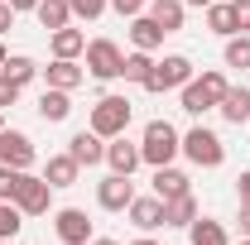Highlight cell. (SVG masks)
<instances>
[{
	"instance_id": "obj_1",
	"label": "cell",
	"mask_w": 250,
	"mask_h": 245,
	"mask_svg": "<svg viewBox=\"0 0 250 245\" xmlns=\"http://www.w3.org/2000/svg\"><path fill=\"white\" fill-rule=\"evenodd\" d=\"M140 154H145L149 168H164V163H173V159L183 154V135L168 121H149L145 125V140H140Z\"/></svg>"
},
{
	"instance_id": "obj_2",
	"label": "cell",
	"mask_w": 250,
	"mask_h": 245,
	"mask_svg": "<svg viewBox=\"0 0 250 245\" xmlns=\"http://www.w3.org/2000/svg\"><path fill=\"white\" fill-rule=\"evenodd\" d=\"M226 72H217V67H207L202 77H192L183 87V111L188 116H207V111H217V101L226 96Z\"/></svg>"
},
{
	"instance_id": "obj_3",
	"label": "cell",
	"mask_w": 250,
	"mask_h": 245,
	"mask_svg": "<svg viewBox=\"0 0 250 245\" xmlns=\"http://www.w3.org/2000/svg\"><path fill=\"white\" fill-rule=\"evenodd\" d=\"M130 116H135V106H130V96H101L92 106V130L101 135V140H116V135H125L130 130Z\"/></svg>"
},
{
	"instance_id": "obj_4",
	"label": "cell",
	"mask_w": 250,
	"mask_h": 245,
	"mask_svg": "<svg viewBox=\"0 0 250 245\" xmlns=\"http://www.w3.org/2000/svg\"><path fill=\"white\" fill-rule=\"evenodd\" d=\"M183 154L197 163V168H221V159H226V144H221L217 130H207V125H192L183 135Z\"/></svg>"
},
{
	"instance_id": "obj_5",
	"label": "cell",
	"mask_w": 250,
	"mask_h": 245,
	"mask_svg": "<svg viewBox=\"0 0 250 245\" xmlns=\"http://www.w3.org/2000/svg\"><path fill=\"white\" fill-rule=\"evenodd\" d=\"M188 82H192V62L183 58V53H168L164 62H154V72L145 77V92H183Z\"/></svg>"
},
{
	"instance_id": "obj_6",
	"label": "cell",
	"mask_w": 250,
	"mask_h": 245,
	"mask_svg": "<svg viewBox=\"0 0 250 245\" xmlns=\"http://www.w3.org/2000/svg\"><path fill=\"white\" fill-rule=\"evenodd\" d=\"M82 58H87V72H92L96 82H111V77H121L125 53H121V43H116V39H92Z\"/></svg>"
},
{
	"instance_id": "obj_7",
	"label": "cell",
	"mask_w": 250,
	"mask_h": 245,
	"mask_svg": "<svg viewBox=\"0 0 250 245\" xmlns=\"http://www.w3.org/2000/svg\"><path fill=\"white\" fill-rule=\"evenodd\" d=\"M15 207L24 216H43L48 207H53V187H48V178H20V192H15Z\"/></svg>"
},
{
	"instance_id": "obj_8",
	"label": "cell",
	"mask_w": 250,
	"mask_h": 245,
	"mask_svg": "<svg viewBox=\"0 0 250 245\" xmlns=\"http://www.w3.org/2000/svg\"><path fill=\"white\" fill-rule=\"evenodd\" d=\"M96 202H101V212H125V207L135 202V183H130L125 173H106V178L96 183Z\"/></svg>"
},
{
	"instance_id": "obj_9",
	"label": "cell",
	"mask_w": 250,
	"mask_h": 245,
	"mask_svg": "<svg viewBox=\"0 0 250 245\" xmlns=\"http://www.w3.org/2000/svg\"><path fill=\"white\" fill-rule=\"evenodd\" d=\"M53 231H58L62 245H87L92 241V221H87L82 207H62V212L53 216Z\"/></svg>"
},
{
	"instance_id": "obj_10",
	"label": "cell",
	"mask_w": 250,
	"mask_h": 245,
	"mask_svg": "<svg viewBox=\"0 0 250 245\" xmlns=\"http://www.w3.org/2000/svg\"><path fill=\"white\" fill-rule=\"evenodd\" d=\"M39 77H43V87L77 92V87H82V77H87V67H77V58H53L48 67H39Z\"/></svg>"
},
{
	"instance_id": "obj_11",
	"label": "cell",
	"mask_w": 250,
	"mask_h": 245,
	"mask_svg": "<svg viewBox=\"0 0 250 245\" xmlns=\"http://www.w3.org/2000/svg\"><path fill=\"white\" fill-rule=\"evenodd\" d=\"M0 163H10V168H29L34 163V140L24 130H0Z\"/></svg>"
},
{
	"instance_id": "obj_12",
	"label": "cell",
	"mask_w": 250,
	"mask_h": 245,
	"mask_svg": "<svg viewBox=\"0 0 250 245\" xmlns=\"http://www.w3.org/2000/svg\"><path fill=\"white\" fill-rule=\"evenodd\" d=\"M67 154H72L82 168H92V163H106V140H101L92 125H87V130H77V135L67 140Z\"/></svg>"
},
{
	"instance_id": "obj_13",
	"label": "cell",
	"mask_w": 250,
	"mask_h": 245,
	"mask_svg": "<svg viewBox=\"0 0 250 245\" xmlns=\"http://www.w3.org/2000/svg\"><path fill=\"white\" fill-rule=\"evenodd\" d=\"M106 163H111V173H125V178H130V173L145 163V154H140V144H130L125 135H116V140L106 144Z\"/></svg>"
},
{
	"instance_id": "obj_14",
	"label": "cell",
	"mask_w": 250,
	"mask_h": 245,
	"mask_svg": "<svg viewBox=\"0 0 250 245\" xmlns=\"http://www.w3.org/2000/svg\"><path fill=\"white\" fill-rule=\"evenodd\" d=\"M77 173H82V163L72 159V154H48V163H43V178H48V187H72L77 183Z\"/></svg>"
},
{
	"instance_id": "obj_15",
	"label": "cell",
	"mask_w": 250,
	"mask_h": 245,
	"mask_svg": "<svg viewBox=\"0 0 250 245\" xmlns=\"http://www.w3.org/2000/svg\"><path fill=\"white\" fill-rule=\"evenodd\" d=\"M125 216H130L140 231H159V226H164V197H135V202L125 207Z\"/></svg>"
},
{
	"instance_id": "obj_16",
	"label": "cell",
	"mask_w": 250,
	"mask_h": 245,
	"mask_svg": "<svg viewBox=\"0 0 250 245\" xmlns=\"http://www.w3.org/2000/svg\"><path fill=\"white\" fill-rule=\"evenodd\" d=\"M221 121L226 125H246L250 121V87H226V96L217 101Z\"/></svg>"
},
{
	"instance_id": "obj_17",
	"label": "cell",
	"mask_w": 250,
	"mask_h": 245,
	"mask_svg": "<svg viewBox=\"0 0 250 245\" xmlns=\"http://www.w3.org/2000/svg\"><path fill=\"white\" fill-rule=\"evenodd\" d=\"M145 15H149L164 34H178V29H183L188 5H183V0H149V10H145Z\"/></svg>"
},
{
	"instance_id": "obj_18",
	"label": "cell",
	"mask_w": 250,
	"mask_h": 245,
	"mask_svg": "<svg viewBox=\"0 0 250 245\" xmlns=\"http://www.w3.org/2000/svg\"><path fill=\"white\" fill-rule=\"evenodd\" d=\"M48 48H53V58H82L87 53V34L72 29V24L67 29H53L48 34Z\"/></svg>"
},
{
	"instance_id": "obj_19",
	"label": "cell",
	"mask_w": 250,
	"mask_h": 245,
	"mask_svg": "<svg viewBox=\"0 0 250 245\" xmlns=\"http://www.w3.org/2000/svg\"><path fill=\"white\" fill-rule=\"evenodd\" d=\"M39 116H43V121H67V116H72V92H58V87H43V92H39Z\"/></svg>"
},
{
	"instance_id": "obj_20",
	"label": "cell",
	"mask_w": 250,
	"mask_h": 245,
	"mask_svg": "<svg viewBox=\"0 0 250 245\" xmlns=\"http://www.w3.org/2000/svg\"><path fill=\"white\" fill-rule=\"evenodd\" d=\"M178 192H192V183H188L183 168H173V163H164V168H154V197H178Z\"/></svg>"
},
{
	"instance_id": "obj_21",
	"label": "cell",
	"mask_w": 250,
	"mask_h": 245,
	"mask_svg": "<svg viewBox=\"0 0 250 245\" xmlns=\"http://www.w3.org/2000/svg\"><path fill=\"white\" fill-rule=\"evenodd\" d=\"M130 43H135L140 53H154L159 43H164V29H159L149 15H135V20H130Z\"/></svg>"
},
{
	"instance_id": "obj_22",
	"label": "cell",
	"mask_w": 250,
	"mask_h": 245,
	"mask_svg": "<svg viewBox=\"0 0 250 245\" xmlns=\"http://www.w3.org/2000/svg\"><path fill=\"white\" fill-rule=\"evenodd\" d=\"M197 221V197L192 192H178L164 202V226H192Z\"/></svg>"
},
{
	"instance_id": "obj_23",
	"label": "cell",
	"mask_w": 250,
	"mask_h": 245,
	"mask_svg": "<svg viewBox=\"0 0 250 245\" xmlns=\"http://www.w3.org/2000/svg\"><path fill=\"white\" fill-rule=\"evenodd\" d=\"M188 245H231V236H226V226H221V221L197 216V221L188 226Z\"/></svg>"
},
{
	"instance_id": "obj_24",
	"label": "cell",
	"mask_w": 250,
	"mask_h": 245,
	"mask_svg": "<svg viewBox=\"0 0 250 245\" xmlns=\"http://www.w3.org/2000/svg\"><path fill=\"white\" fill-rule=\"evenodd\" d=\"M34 15H39V24H43L48 34L72 24V10H67V0H39V5H34Z\"/></svg>"
},
{
	"instance_id": "obj_25",
	"label": "cell",
	"mask_w": 250,
	"mask_h": 245,
	"mask_svg": "<svg viewBox=\"0 0 250 245\" xmlns=\"http://www.w3.org/2000/svg\"><path fill=\"white\" fill-rule=\"evenodd\" d=\"M207 29L217 39H231L236 34V15H231V0H212L207 5Z\"/></svg>"
},
{
	"instance_id": "obj_26",
	"label": "cell",
	"mask_w": 250,
	"mask_h": 245,
	"mask_svg": "<svg viewBox=\"0 0 250 245\" xmlns=\"http://www.w3.org/2000/svg\"><path fill=\"white\" fill-rule=\"evenodd\" d=\"M149 72H154V53H140V48H135V53H125V62H121V77H125V82L145 87V77H149Z\"/></svg>"
},
{
	"instance_id": "obj_27",
	"label": "cell",
	"mask_w": 250,
	"mask_h": 245,
	"mask_svg": "<svg viewBox=\"0 0 250 245\" xmlns=\"http://www.w3.org/2000/svg\"><path fill=\"white\" fill-rule=\"evenodd\" d=\"M0 72H5L10 82H20V87H29L34 77H39V62H34V58H24V53H10V58H5V67H0Z\"/></svg>"
},
{
	"instance_id": "obj_28",
	"label": "cell",
	"mask_w": 250,
	"mask_h": 245,
	"mask_svg": "<svg viewBox=\"0 0 250 245\" xmlns=\"http://www.w3.org/2000/svg\"><path fill=\"white\" fill-rule=\"evenodd\" d=\"M226 67H250V34H231L226 39Z\"/></svg>"
},
{
	"instance_id": "obj_29",
	"label": "cell",
	"mask_w": 250,
	"mask_h": 245,
	"mask_svg": "<svg viewBox=\"0 0 250 245\" xmlns=\"http://www.w3.org/2000/svg\"><path fill=\"white\" fill-rule=\"evenodd\" d=\"M20 226H24V212H20L15 202H0V241H15Z\"/></svg>"
},
{
	"instance_id": "obj_30",
	"label": "cell",
	"mask_w": 250,
	"mask_h": 245,
	"mask_svg": "<svg viewBox=\"0 0 250 245\" xmlns=\"http://www.w3.org/2000/svg\"><path fill=\"white\" fill-rule=\"evenodd\" d=\"M29 168H10V163H0V202H15V192H20V178H24Z\"/></svg>"
},
{
	"instance_id": "obj_31",
	"label": "cell",
	"mask_w": 250,
	"mask_h": 245,
	"mask_svg": "<svg viewBox=\"0 0 250 245\" xmlns=\"http://www.w3.org/2000/svg\"><path fill=\"white\" fill-rule=\"evenodd\" d=\"M106 5H111V0H67L72 20H101V15H106Z\"/></svg>"
},
{
	"instance_id": "obj_32",
	"label": "cell",
	"mask_w": 250,
	"mask_h": 245,
	"mask_svg": "<svg viewBox=\"0 0 250 245\" xmlns=\"http://www.w3.org/2000/svg\"><path fill=\"white\" fill-rule=\"evenodd\" d=\"M20 92H24V87H20V82H10V77L0 72V111H5V106H15V101H20Z\"/></svg>"
},
{
	"instance_id": "obj_33",
	"label": "cell",
	"mask_w": 250,
	"mask_h": 245,
	"mask_svg": "<svg viewBox=\"0 0 250 245\" xmlns=\"http://www.w3.org/2000/svg\"><path fill=\"white\" fill-rule=\"evenodd\" d=\"M231 15H236V34H250V0H231Z\"/></svg>"
},
{
	"instance_id": "obj_34",
	"label": "cell",
	"mask_w": 250,
	"mask_h": 245,
	"mask_svg": "<svg viewBox=\"0 0 250 245\" xmlns=\"http://www.w3.org/2000/svg\"><path fill=\"white\" fill-rule=\"evenodd\" d=\"M111 10L125 15V20H135V15H145V0H111Z\"/></svg>"
},
{
	"instance_id": "obj_35",
	"label": "cell",
	"mask_w": 250,
	"mask_h": 245,
	"mask_svg": "<svg viewBox=\"0 0 250 245\" xmlns=\"http://www.w3.org/2000/svg\"><path fill=\"white\" fill-rule=\"evenodd\" d=\"M15 15H20V10H15L10 0H0V34H10V29H15Z\"/></svg>"
},
{
	"instance_id": "obj_36",
	"label": "cell",
	"mask_w": 250,
	"mask_h": 245,
	"mask_svg": "<svg viewBox=\"0 0 250 245\" xmlns=\"http://www.w3.org/2000/svg\"><path fill=\"white\" fill-rule=\"evenodd\" d=\"M236 197H241V207H250V173L236 178Z\"/></svg>"
},
{
	"instance_id": "obj_37",
	"label": "cell",
	"mask_w": 250,
	"mask_h": 245,
	"mask_svg": "<svg viewBox=\"0 0 250 245\" xmlns=\"http://www.w3.org/2000/svg\"><path fill=\"white\" fill-rule=\"evenodd\" d=\"M241 236H250V207H241Z\"/></svg>"
},
{
	"instance_id": "obj_38",
	"label": "cell",
	"mask_w": 250,
	"mask_h": 245,
	"mask_svg": "<svg viewBox=\"0 0 250 245\" xmlns=\"http://www.w3.org/2000/svg\"><path fill=\"white\" fill-rule=\"evenodd\" d=\"M87 245H121V241H111V236H92Z\"/></svg>"
},
{
	"instance_id": "obj_39",
	"label": "cell",
	"mask_w": 250,
	"mask_h": 245,
	"mask_svg": "<svg viewBox=\"0 0 250 245\" xmlns=\"http://www.w3.org/2000/svg\"><path fill=\"white\" fill-rule=\"evenodd\" d=\"M10 5H15V10H34L39 0H10Z\"/></svg>"
},
{
	"instance_id": "obj_40",
	"label": "cell",
	"mask_w": 250,
	"mask_h": 245,
	"mask_svg": "<svg viewBox=\"0 0 250 245\" xmlns=\"http://www.w3.org/2000/svg\"><path fill=\"white\" fill-rule=\"evenodd\" d=\"M183 5H197V10H207V5H212V0H183Z\"/></svg>"
},
{
	"instance_id": "obj_41",
	"label": "cell",
	"mask_w": 250,
	"mask_h": 245,
	"mask_svg": "<svg viewBox=\"0 0 250 245\" xmlns=\"http://www.w3.org/2000/svg\"><path fill=\"white\" fill-rule=\"evenodd\" d=\"M130 245H159V241H149V236H140V241H130Z\"/></svg>"
},
{
	"instance_id": "obj_42",
	"label": "cell",
	"mask_w": 250,
	"mask_h": 245,
	"mask_svg": "<svg viewBox=\"0 0 250 245\" xmlns=\"http://www.w3.org/2000/svg\"><path fill=\"white\" fill-rule=\"evenodd\" d=\"M5 58H10V53H5V43H0V67H5Z\"/></svg>"
},
{
	"instance_id": "obj_43",
	"label": "cell",
	"mask_w": 250,
	"mask_h": 245,
	"mask_svg": "<svg viewBox=\"0 0 250 245\" xmlns=\"http://www.w3.org/2000/svg\"><path fill=\"white\" fill-rule=\"evenodd\" d=\"M236 245H250V236H241V241H236Z\"/></svg>"
},
{
	"instance_id": "obj_44",
	"label": "cell",
	"mask_w": 250,
	"mask_h": 245,
	"mask_svg": "<svg viewBox=\"0 0 250 245\" xmlns=\"http://www.w3.org/2000/svg\"><path fill=\"white\" fill-rule=\"evenodd\" d=\"M0 130H5V111H0Z\"/></svg>"
},
{
	"instance_id": "obj_45",
	"label": "cell",
	"mask_w": 250,
	"mask_h": 245,
	"mask_svg": "<svg viewBox=\"0 0 250 245\" xmlns=\"http://www.w3.org/2000/svg\"><path fill=\"white\" fill-rule=\"evenodd\" d=\"M0 245H15V241H0Z\"/></svg>"
}]
</instances>
